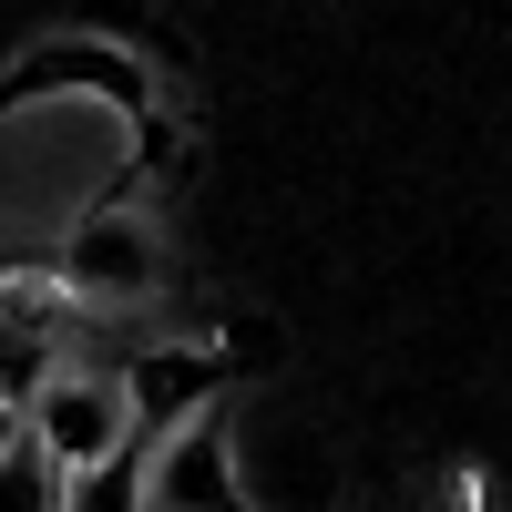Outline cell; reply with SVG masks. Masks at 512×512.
I'll use <instances>...</instances> for the list:
<instances>
[{"label":"cell","mask_w":512,"mask_h":512,"mask_svg":"<svg viewBox=\"0 0 512 512\" xmlns=\"http://www.w3.org/2000/svg\"><path fill=\"white\" fill-rule=\"evenodd\" d=\"M123 379V400H134V441H175L185 420L216 410V349H144L134 369H113Z\"/></svg>","instance_id":"obj_4"},{"label":"cell","mask_w":512,"mask_h":512,"mask_svg":"<svg viewBox=\"0 0 512 512\" xmlns=\"http://www.w3.org/2000/svg\"><path fill=\"white\" fill-rule=\"evenodd\" d=\"M0 451H21V410L11 400H0Z\"/></svg>","instance_id":"obj_8"},{"label":"cell","mask_w":512,"mask_h":512,"mask_svg":"<svg viewBox=\"0 0 512 512\" xmlns=\"http://www.w3.org/2000/svg\"><path fill=\"white\" fill-rule=\"evenodd\" d=\"M144 502L154 512H246L236 461H226V420L205 410L175 441H144Z\"/></svg>","instance_id":"obj_2"},{"label":"cell","mask_w":512,"mask_h":512,"mask_svg":"<svg viewBox=\"0 0 512 512\" xmlns=\"http://www.w3.org/2000/svg\"><path fill=\"white\" fill-rule=\"evenodd\" d=\"M52 379H62V297L31 277H0V400L31 420Z\"/></svg>","instance_id":"obj_3"},{"label":"cell","mask_w":512,"mask_h":512,"mask_svg":"<svg viewBox=\"0 0 512 512\" xmlns=\"http://www.w3.org/2000/svg\"><path fill=\"white\" fill-rule=\"evenodd\" d=\"M164 267H154V236L134 216H93L72 246H62V297H93V308H123V297H144Z\"/></svg>","instance_id":"obj_5"},{"label":"cell","mask_w":512,"mask_h":512,"mask_svg":"<svg viewBox=\"0 0 512 512\" xmlns=\"http://www.w3.org/2000/svg\"><path fill=\"white\" fill-rule=\"evenodd\" d=\"M0 512H62V472L31 451V431H21V451H0Z\"/></svg>","instance_id":"obj_7"},{"label":"cell","mask_w":512,"mask_h":512,"mask_svg":"<svg viewBox=\"0 0 512 512\" xmlns=\"http://www.w3.org/2000/svg\"><path fill=\"white\" fill-rule=\"evenodd\" d=\"M21 431H31V451L72 482V472H93V461H113L123 441H134V400H123V379H113V369H62L52 390L31 400Z\"/></svg>","instance_id":"obj_1"},{"label":"cell","mask_w":512,"mask_h":512,"mask_svg":"<svg viewBox=\"0 0 512 512\" xmlns=\"http://www.w3.org/2000/svg\"><path fill=\"white\" fill-rule=\"evenodd\" d=\"M62 512H154V502H144V441H123L113 461L72 472V482H62Z\"/></svg>","instance_id":"obj_6"}]
</instances>
